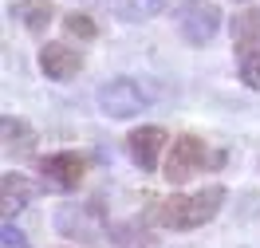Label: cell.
Listing matches in <instances>:
<instances>
[{"mask_svg":"<svg viewBox=\"0 0 260 248\" xmlns=\"http://www.w3.org/2000/svg\"><path fill=\"white\" fill-rule=\"evenodd\" d=\"M221 205H225V189L221 185H205V189H197V193H174V197H166L154 205V221L170 232H189V229H201V225H209L213 217L221 213Z\"/></svg>","mask_w":260,"mask_h":248,"instance_id":"6da1fadb","label":"cell"},{"mask_svg":"<svg viewBox=\"0 0 260 248\" xmlns=\"http://www.w3.org/2000/svg\"><path fill=\"white\" fill-rule=\"evenodd\" d=\"M225 165V154L217 150H205V142L201 138H193V134H181L178 142H174V150H170V158H166V178L174 185L189 182L197 169H221Z\"/></svg>","mask_w":260,"mask_h":248,"instance_id":"7a4b0ae2","label":"cell"},{"mask_svg":"<svg viewBox=\"0 0 260 248\" xmlns=\"http://www.w3.org/2000/svg\"><path fill=\"white\" fill-rule=\"evenodd\" d=\"M150 102H154V91L138 79H111L99 91V107L107 118H134L150 111Z\"/></svg>","mask_w":260,"mask_h":248,"instance_id":"3957f363","label":"cell"},{"mask_svg":"<svg viewBox=\"0 0 260 248\" xmlns=\"http://www.w3.org/2000/svg\"><path fill=\"white\" fill-rule=\"evenodd\" d=\"M217 28H221V8L213 0H181L178 4V32L205 48L209 40H217Z\"/></svg>","mask_w":260,"mask_h":248,"instance_id":"277c9868","label":"cell"},{"mask_svg":"<svg viewBox=\"0 0 260 248\" xmlns=\"http://www.w3.org/2000/svg\"><path fill=\"white\" fill-rule=\"evenodd\" d=\"M44 178H48L55 189H75L83 182V173H87V154H75V150H63V154H48L44 162Z\"/></svg>","mask_w":260,"mask_h":248,"instance_id":"5b68a950","label":"cell"},{"mask_svg":"<svg viewBox=\"0 0 260 248\" xmlns=\"http://www.w3.org/2000/svg\"><path fill=\"white\" fill-rule=\"evenodd\" d=\"M79 67H83V55L75 48H67V44H44V51H40V71L55 83L75 79Z\"/></svg>","mask_w":260,"mask_h":248,"instance_id":"8992f818","label":"cell"},{"mask_svg":"<svg viewBox=\"0 0 260 248\" xmlns=\"http://www.w3.org/2000/svg\"><path fill=\"white\" fill-rule=\"evenodd\" d=\"M126 146H130V158H134L138 169H154L158 158H162V146H166V130L162 126H138V130H130Z\"/></svg>","mask_w":260,"mask_h":248,"instance_id":"52a82bcc","label":"cell"},{"mask_svg":"<svg viewBox=\"0 0 260 248\" xmlns=\"http://www.w3.org/2000/svg\"><path fill=\"white\" fill-rule=\"evenodd\" d=\"M32 197H36V189L24 173H4V178H0V217H4V221L20 217L32 205Z\"/></svg>","mask_w":260,"mask_h":248,"instance_id":"ba28073f","label":"cell"},{"mask_svg":"<svg viewBox=\"0 0 260 248\" xmlns=\"http://www.w3.org/2000/svg\"><path fill=\"white\" fill-rule=\"evenodd\" d=\"M166 8V0H114V16L126 20V24H142V20H154Z\"/></svg>","mask_w":260,"mask_h":248,"instance_id":"9c48e42d","label":"cell"},{"mask_svg":"<svg viewBox=\"0 0 260 248\" xmlns=\"http://www.w3.org/2000/svg\"><path fill=\"white\" fill-rule=\"evenodd\" d=\"M260 40V8H248V12H241V16L233 20V44L244 51H252V44Z\"/></svg>","mask_w":260,"mask_h":248,"instance_id":"30bf717a","label":"cell"},{"mask_svg":"<svg viewBox=\"0 0 260 248\" xmlns=\"http://www.w3.org/2000/svg\"><path fill=\"white\" fill-rule=\"evenodd\" d=\"M0 134H4V150H8V154H16V150H28L36 142V134H32V126H28V122H20V118H4V122H0Z\"/></svg>","mask_w":260,"mask_h":248,"instance_id":"8fae6325","label":"cell"},{"mask_svg":"<svg viewBox=\"0 0 260 248\" xmlns=\"http://www.w3.org/2000/svg\"><path fill=\"white\" fill-rule=\"evenodd\" d=\"M16 16L24 20L28 32H44V28L51 24V16H55V8H51L48 0H28V4H20V8H16Z\"/></svg>","mask_w":260,"mask_h":248,"instance_id":"7c38bea8","label":"cell"},{"mask_svg":"<svg viewBox=\"0 0 260 248\" xmlns=\"http://www.w3.org/2000/svg\"><path fill=\"white\" fill-rule=\"evenodd\" d=\"M237 75H241V83L248 87V91H260V48H252V51H244V55H241Z\"/></svg>","mask_w":260,"mask_h":248,"instance_id":"4fadbf2b","label":"cell"},{"mask_svg":"<svg viewBox=\"0 0 260 248\" xmlns=\"http://www.w3.org/2000/svg\"><path fill=\"white\" fill-rule=\"evenodd\" d=\"M63 24H67V32H71V36H79V40H95V32H99V28H95V20H91V16H83V12H71Z\"/></svg>","mask_w":260,"mask_h":248,"instance_id":"5bb4252c","label":"cell"},{"mask_svg":"<svg viewBox=\"0 0 260 248\" xmlns=\"http://www.w3.org/2000/svg\"><path fill=\"white\" fill-rule=\"evenodd\" d=\"M0 248H28V236H24L12 221H4V229H0Z\"/></svg>","mask_w":260,"mask_h":248,"instance_id":"9a60e30c","label":"cell"},{"mask_svg":"<svg viewBox=\"0 0 260 248\" xmlns=\"http://www.w3.org/2000/svg\"><path fill=\"white\" fill-rule=\"evenodd\" d=\"M237 4H241V0H237Z\"/></svg>","mask_w":260,"mask_h":248,"instance_id":"2e32d148","label":"cell"}]
</instances>
